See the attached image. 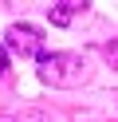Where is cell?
<instances>
[{"label":"cell","mask_w":118,"mask_h":122,"mask_svg":"<svg viewBox=\"0 0 118 122\" xmlns=\"http://www.w3.org/2000/svg\"><path fill=\"white\" fill-rule=\"evenodd\" d=\"M106 55H110V59H118V40H110V43H106Z\"/></svg>","instance_id":"5"},{"label":"cell","mask_w":118,"mask_h":122,"mask_svg":"<svg viewBox=\"0 0 118 122\" xmlns=\"http://www.w3.org/2000/svg\"><path fill=\"white\" fill-rule=\"evenodd\" d=\"M79 8H83V4H75V0H59V4H51V8H47V20H51L55 28H67L71 20H75Z\"/></svg>","instance_id":"3"},{"label":"cell","mask_w":118,"mask_h":122,"mask_svg":"<svg viewBox=\"0 0 118 122\" xmlns=\"http://www.w3.org/2000/svg\"><path fill=\"white\" fill-rule=\"evenodd\" d=\"M87 75H91V67H87V59L79 55V51H51V55H39V79L47 83V87H83Z\"/></svg>","instance_id":"1"},{"label":"cell","mask_w":118,"mask_h":122,"mask_svg":"<svg viewBox=\"0 0 118 122\" xmlns=\"http://www.w3.org/2000/svg\"><path fill=\"white\" fill-rule=\"evenodd\" d=\"M8 71V51H4V43H0V75Z\"/></svg>","instance_id":"4"},{"label":"cell","mask_w":118,"mask_h":122,"mask_svg":"<svg viewBox=\"0 0 118 122\" xmlns=\"http://www.w3.org/2000/svg\"><path fill=\"white\" fill-rule=\"evenodd\" d=\"M4 43H8V51L20 55V59H39L43 55V36H39V28H31V24H12L8 36H4Z\"/></svg>","instance_id":"2"}]
</instances>
